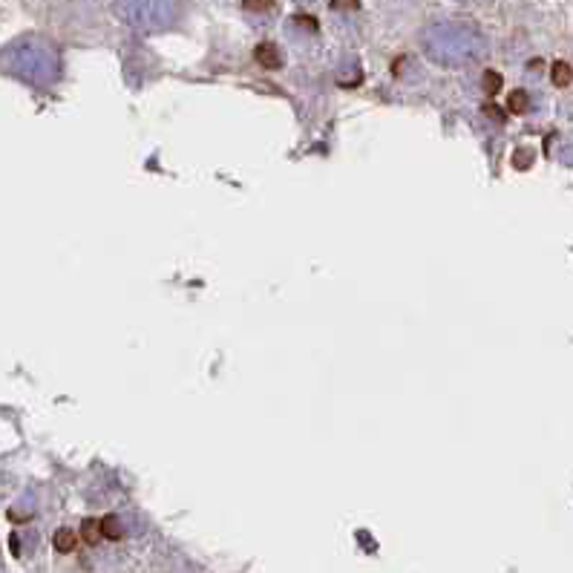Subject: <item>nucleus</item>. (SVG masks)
<instances>
[{
    "mask_svg": "<svg viewBox=\"0 0 573 573\" xmlns=\"http://www.w3.org/2000/svg\"><path fill=\"white\" fill-rule=\"evenodd\" d=\"M300 3H309V0H300Z\"/></svg>",
    "mask_w": 573,
    "mask_h": 573,
    "instance_id": "10",
    "label": "nucleus"
},
{
    "mask_svg": "<svg viewBox=\"0 0 573 573\" xmlns=\"http://www.w3.org/2000/svg\"><path fill=\"white\" fill-rule=\"evenodd\" d=\"M0 573H3V565H0Z\"/></svg>",
    "mask_w": 573,
    "mask_h": 573,
    "instance_id": "11",
    "label": "nucleus"
},
{
    "mask_svg": "<svg viewBox=\"0 0 573 573\" xmlns=\"http://www.w3.org/2000/svg\"><path fill=\"white\" fill-rule=\"evenodd\" d=\"M98 528H102V537H110V539L121 537V528H118L116 519H104V522H98Z\"/></svg>",
    "mask_w": 573,
    "mask_h": 573,
    "instance_id": "7",
    "label": "nucleus"
},
{
    "mask_svg": "<svg viewBox=\"0 0 573 573\" xmlns=\"http://www.w3.org/2000/svg\"><path fill=\"white\" fill-rule=\"evenodd\" d=\"M274 0H245V9L251 12H265V9H272Z\"/></svg>",
    "mask_w": 573,
    "mask_h": 573,
    "instance_id": "8",
    "label": "nucleus"
},
{
    "mask_svg": "<svg viewBox=\"0 0 573 573\" xmlns=\"http://www.w3.org/2000/svg\"><path fill=\"white\" fill-rule=\"evenodd\" d=\"M524 104H528V98H524V93H513V96H510V107H513L516 113H522V110H524Z\"/></svg>",
    "mask_w": 573,
    "mask_h": 573,
    "instance_id": "9",
    "label": "nucleus"
},
{
    "mask_svg": "<svg viewBox=\"0 0 573 573\" xmlns=\"http://www.w3.org/2000/svg\"><path fill=\"white\" fill-rule=\"evenodd\" d=\"M75 544H78V537H75L73 530H59V533H55V548H59L61 553L75 551Z\"/></svg>",
    "mask_w": 573,
    "mask_h": 573,
    "instance_id": "5",
    "label": "nucleus"
},
{
    "mask_svg": "<svg viewBox=\"0 0 573 573\" xmlns=\"http://www.w3.org/2000/svg\"><path fill=\"white\" fill-rule=\"evenodd\" d=\"M257 61L263 66H272V70H277V66L283 64V55H279V50L274 44H259L257 46Z\"/></svg>",
    "mask_w": 573,
    "mask_h": 573,
    "instance_id": "4",
    "label": "nucleus"
},
{
    "mask_svg": "<svg viewBox=\"0 0 573 573\" xmlns=\"http://www.w3.org/2000/svg\"><path fill=\"white\" fill-rule=\"evenodd\" d=\"M424 52L438 66H467L487 55V38L464 21L429 23L421 35Z\"/></svg>",
    "mask_w": 573,
    "mask_h": 573,
    "instance_id": "2",
    "label": "nucleus"
},
{
    "mask_svg": "<svg viewBox=\"0 0 573 573\" xmlns=\"http://www.w3.org/2000/svg\"><path fill=\"white\" fill-rule=\"evenodd\" d=\"M116 15L139 32H162L179 21L177 0H113Z\"/></svg>",
    "mask_w": 573,
    "mask_h": 573,
    "instance_id": "3",
    "label": "nucleus"
},
{
    "mask_svg": "<svg viewBox=\"0 0 573 573\" xmlns=\"http://www.w3.org/2000/svg\"><path fill=\"white\" fill-rule=\"evenodd\" d=\"M553 82H556L559 87H565V84L571 82V66H567V64L553 66Z\"/></svg>",
    "mask_w": 573,
    "mask_h": 573,
    "instance_id": "6",
    "label": "nucleus"
},
{
    "mask_svg": "<svg viewBox=\"0 0 573 573\" xmlns=\"http://www.w3.org/2000/svg\"><path fill=\"white\" fill-rule=\"evenodd\" d=\"M0 70L30 87H52L61 78V52L46 38L23 35L0 52Z\"/></svg>",
    "mask_w": 573,
    "mask_h": 573,
    "instance_id": "1",
    "label": "nucleus"
}]
</instances>
